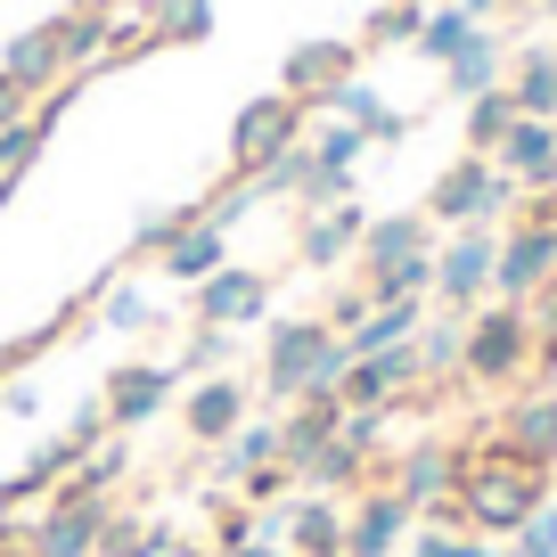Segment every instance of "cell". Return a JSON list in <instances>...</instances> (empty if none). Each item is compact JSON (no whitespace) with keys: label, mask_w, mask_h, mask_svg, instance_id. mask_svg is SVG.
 <instances>
[{"label":"cell","mask_w":557,"mask_h":557,"mask_svg":"<svg viewBox=\"0 0 557 557\" xmlns=\"http://www.w3.org/2000/svg\"><path fill=\"white\" fill-rule=\"evenodd\" d=\"M475 549H484V533H468V524H426L401 541V557H475Z\"/></svg>","instance_id":"obj_38"},{"label":"cell","mask_w":557,"mask_h":557,"mask_svg":"<svg viewBox=\"0 0 557 557\" xmlns=\"http://www.w3.org/2000/svg\"><path fill=\"white\" fill-rule=\"evenodd\" d=\"M262 312H271V271L222 262L206 287H189V320H206V329H255Z\"/></svg>","instance_id":"obj_13"},{"label":"cell","mask_w":557,"mask_h":557,"mask_svg":"<svg viewBox=\"0 0 557 557\" xmlns=\"http://www.w3.org/2000/svg\"><path fill=\"white\" fill-rule=\"evenodd\" d=\"M246 541H255V508L222 500V517H213V549H246Z\"/></svg>","instance_id":"obj_45"},{"label":"cell","mask_w":557,"mask_h":557,"mask_svg":"<svg viewBox=\"0 0 557 557\" xmlns=\"http://www.w3.org/2000/svg\"><path fill=\"white\" fill-rule=\"evenodd\" d=\"M66 9H115V0H66Z\"/></svg>","instance_id":"obj_50"},{"label":"cell","mask_w":557,"mask_h":557,"mask_svg":"<svg viewBox=\"0 0 557 557\" xmlns=\"http://www.w3.org/2000/svg\"><path fill=\"white\" fill-rule=\"evenodd\" d=\"M385 418H394V410H345L336 443H352V451H361L369 468H377V459H385Z\"/></svg>","instance_id":"obj_42"},{"label":"cell","mask_w":557,"mask_h":557,"mask_svg":"<svg viewBox=\"0 0 557 557\" xmlns=\"http://www.w3.org/2000/svg\"><path fill=\"white\" fill-rule=\"evenodd\" d=\"M508 557H557V500H541L533 517L508 533Z\"/></svg>","instance_id":"obj_41"},{"label":"cell","mask_w":557,"mask_h":557,"mask_svg":"<svg viewBox=\"0 0 557 557\" xmlns=\"http://www.w3.org/2000/svg\"><path fill=\"white\" fill-rule=\"evenodd\" d=\"M107 517H115L107 500H74V492H50V517L25 533V549H34V557H99Z\"/></svg>","instance_id":"obj_14"},{"label":"cell","mask_w":557,"mask_h":557,"mask_svg":"<svg viewBox=\"0 0 557 557\" xmlns=\"http://www.w3.org/2000/svg\"><path fill=\"white\" fill-rule=\"evenodd\" d=\"M271 459H278V426H271V418H246L238 435L213 451V475H222V484H238L246 468H271Z\"/></svg>","instance_id":"obj_31"},{"label":"cell","mask_w":557,"mask_h":557,"mask_svg":"<svg viewBox=\"0 0 557 557\" xmlns=\"http://www.w3.org/2000/svg\"><path fill=\"white\" fill-rule=\"evenodd\" d=\"M459 9H468V17H475V25H484V17H492V9H508V0H459Z\"/></svg>","instance_id":"obj_49"},{"label":"cell","mask_w":557,"mask_h":557,"mask_svg":"<svg viewBox=\"0 0 557 557\" xmlns=\"http://www.w3.org/2000/svg\"><path fill=\"white\" fill-rule=\"evenodd\" d=\"M541 287H557V230L508 222L500 230V262H492V304H533Z\"/></svg>","instance_id":"obj_8"},{"label":"cell","mask_w":557,"mask_h":557,"mask_svg":"<svg viewBox=\"0 0 557 557\" xmlns=\"http://www.w3.org/2000/svg\"><path fill=\"white\" fill-rule=\"evenodd\" d=\"M352 66H361V41H329V34H320V41H296V50L278 58V90L312 107L320 90H336Z\"/></svg>","instance_id":"obj_17"},{"label":"cell","mask_w":557,"mask_h":557,"mask_svg":"<svg viewBox=\"0 0 557 557\" xmlns=\"http://www.w3.org/2000/svg\"><path fill=\"white\" fill-rule=\"evenodd\" d=\"M369 304H435V255H410V262H385V271H361Z\"/></svg>","instance_id":"obj_28"},{"label":"cell","mask_w":557,"mask_h":557,"mask_svg":"<svg viewBox=\"0 0 557 557\" xmlns=\"http://www.w3.org/2000/svg\"><path fill=\"white\" fill-rule=\"evenodd\" d=\"M500 83H508V58H500V34L484 25V34H475L468 50L451 58V66H443V90L468 107V99H484V90H500Z\"/></svg>","instance_id":"obj_25"},{"label":"cell","mask_w":557,"mask_h":557,"mask_svg":"<svg viewBox=\"0 0 557 557\" xmlns=\"http://www.w3.org/2000/svg\"><path fill=\"white\" fill-rule=\"evenodd\" d=\"M336 426H345V394H304V401H287V418H278V459H287V468H304L320 443H336Z\"/></svg>","instance_id":"obj_21"},{"label":"cell","mask_w":557,"mask_h":557,"mask_svg":"<svg viewBox=\"0 0 557 557\" xmlns=\"http://www.w3.org/2000/svg\"><path fill=\"white\" fill-rule=\"evenodd\" d=\"M304 181H312V148H287L278 164L255 173V197H304Z\"/></svg>","instance_id":"obj_39"},{"label":"cell","mask_w":557,"mask_h":557,"mask_svg":"<svg viewBox=\"0 0 557 557\" xmlns=\"http://www.w3.org/2000/svg\"><path fill=\"white\" fill-rule=\"evenodd\" d=\"M533 369H541V377H557V287H541V296H533Z\"/></svg>","instance_id":"obj_43"},{"label":"cell","mask_w":557,"mask_h":557,"mask_svg":"<svg viewBox=\"0 0 557 557\" xmlns=\"http://www.w3.org/2000/svg\"><path fill=\"white\" fill-rule=\"evenodd\" d=\"M508 99H517V115H549L557 123V50H524L517 74H508Z\"/></svg>","instance_id":"obj_30"},{"label":"cell","mask_w":557,"mask_h":557,"mask_svg":"<svg viewBox=\"0 0 557 557\" xmlns=\"http://www.w3.org/2000/svg\"><path fill=\"white\" fill-rule=\"evenodd\" d=\"M287 557H345V500L329 492L287 500Z\"/></svg>","instance_id":"obj_23"},{"label":"cell","mask_w":557,"mask_h":557,"mask_svg":"<svg viewBox=\"0 0 557 557\" xmlns=\"http://www.w3.org/2000/svg\"><path fill=\"white\" fill-rule=\"evenodd\" d=\"M492 164L517 181V197L524 189H549V181H557V123L549 115H517V132L500 139V157H492Z\"/></svg>","instance_id":"obj_19"},{"label":"cell","mask_w":557,"mask_h":557,"mask_svg":"<svg viewBox=\"0 0 557 557\" xmlns=\"http://www.w3.org/2000/svg\"><path fill=\"white\" fill-rule=\"evenodd\" d=\"M361 271H385V262H410V255H435V222L426 213H369L361 230Z\"/></svg>","instance_id":"obj_22"},{"label":"cell","mask_w":557,"mask_h":557,"mask_svg":"<svg viewBox=\"0 0 557 557\" xmlns=\"http://www.w3.org/2000/svg\"><path fill=\"white\" fill-rule=\"evenodd\" d=\"M361 230H369V206L361 197H336V206H320V213L296 222V262L304 271H336V262L361 246Z\"/></svg>","instance_id":"obj_16"},{"label":"cell","mask_w":557,"mask_h":557,"mask_svg":"<svg viewBox=\"0 0 557 557\" xmlns=\"http://www.w3.org/2000/svg\"><path fill=\"white\" fill-rule=\"evenodd\" d=\"M418 385H426L418 345H385V352H369V361H352L336 394H345V410H401Z\"/></svg>","instance_id":"obj_12"},{"label":"cell","mask_w":557,"mask_h":557,"mask_svg":"<svg viewBox=\"0 0 557 557\" xmlns=\"http://www.w3.org/2000/svg\"><path fill=\"white\" fill-rule=\"evenodd\" d=\"M25 115H34V99L17 90V74L0 66V132H9V123H25Z\"/></svg>","instance_id":"obj_48"},{"label":"cell","mask_w":557,"mask_h":557,"mask_svg":"<svg viewBox=\"0 0 557 557\" xmlns=\"http://www.w3.org/2000/svg\"><path fill=\"white\" fill-rule=\"evenodd\" d=\"M549 475H557V468H533V459H517L500 435H492L484 451H459V492H451V508H459V524H468V533H517V524L549 500Z\"/></svg>","instance_id":"obj_1"},{"label":"cell","mask_w":557,"mask_h":557,"mask_svg":"<svg viewBox=\"0 0 557 557\" xmlns=\"http://www.w3.org/2000/svg\"><path fill=\"white\" fill-rule=\"evenodd\" d=\"M99 320L123 329V336H139V329H157V304L139 296V287H115V278H107V287H99Z\"/></svg>","instance_id":"obj_36"},{"label":"cell","mask_w":557,"mask_h":557,"mask_svg":"<svg viewBox=\"0 0 557 557\" xmlns=\"http://www.w3.org/2000/svg\"><path fill=\"white\" fill-rule=\"evenodd\" d=\"M312 115H320V123H352V132H369V148H394V139H410V115H401V107H385L377 90L361 83V74H345L336 90H320Z\"/></svg>","instance_id":"obj_15"},{"label":"cell","mask_w":557,"mask_h":557,"mask_svg":"<svg viewBox=\"0 0 557 557\" xmlns=\"http://www.w3.org/2000/svg\"><path fill=\"white\" fill-rule=\"evenodd\" d=\"M0 410H9V418H34L41 410V385L34 377H9V385H0Z\"/></svg>","instance_id":"obj_47"},{"label":"cell","mask_w":557,"mask_h":557,"mask_svg":"<svg viewBox=\"0 0 557 557\" xmlns=\"http://www.w3.org/2000/svg\"><path fill=\"white\" fill-rule=\"evenodd\" d=\"M418 533L410 500H401L394 484H361L345 508V557H401V541Z\"/></svg>","instance_id":"obj_11"},{"label":"cell","mask_w":557,"mask_h":557,"mask_svg":"<svg viewBox=\"0 0 557 557\" xmlns=\"http://www.w3.org/2000/svg\"><path fill=\"white\" fill-rule=\"evenodd\" d=\"M287 492H296V468H287V459H271V468H246V475H238V500H246V508H278Z\"/></svg>","instance_id":"obj_40"},{"label":"cell","mask_w":557,"mask_h":557,"mask_svg":"<svg viewBox=\"0 0 557 557\" xmlns=\"http://www.w3.org/2000/svg\"><path fill=\"white\" fill-rule=\"evenodd\" d=\"M541 9H549V17H557V0H541Z\"/></svg>","instance_id":"obj_52"},{"label":"cell","mask_w":557,"mask_h":557,"mask_svg":"<svg viewBox=\"0 0 557 557\" xmlns=\"http://www.w3.org/2000/svg\"><path fill=\"white\" fill-rule=\"evenodd\" d=\"M475 34H484V25H475L468 9H459V0H443V9H426V25H418V41H410V50H418V58H435V66H451V58L468 50Z\"/></svg>","instance_id":"obj_29"},{"label":"cell","mask_w":557,"mask_h":557,"mask_svg":"<svg viewBox=\"0 0 557 557\" xmlns=\"http://www.w3.org/2000/svg\"><path fill=\"white\" fill-rule=\"evenodd\" d=\"M500 443L533 468H557V385H533L500 410Z\"/></svg>","instance_id":"obj_18"},{"label":"cell","mask_w":557,"mask_h":557,"mask_svg":"<svg viewBox=\"0 0 557 557\" xmlns=\"http://www.w3.org/2000/svg\"><path fill=\"white\" fill-rule=\"evenodd\" d=\"M377 484H394L401 500H410L418 524H459V508H451V492H459V451H451V443H410L401 459H385Z\"/></svg>","instance_id":"obj_6"},{"label":"cell","mask_w":557,"mask_h":557,"mask_svg":"<svg viewBox=\"0 0 557 557\" xmlns=\"http://www.w3.org/2000/svg\"><path fill=\"white\" fill-rule=\"evenodd\" d=\"M304 148H312V164L329 181H352V173H361V157H369V132H352V123H320Z\"/></svg>","instance_id":"obj_33"},{"label":"cell","mask_w":557,"mask_h":557,"mask_svg":"<svg viewBox=\"0 0 557 557\" xmlns=\"http://www.w3.org/2000/svg\"><path fill=\"white\" fill-rule=\"evenodd\" d=\"M246 418H255V394H246V377H189V394H181V435L197 443V451H222L230 435H238Z\"/></svg>","instance_id":"obj_9"},{"label":"cell","mask_w":557,"mask_h":557,"mask_svg":"<svg viewBox=\"0 0 557 557\" xmlns=\"http://www.w3.org/2000/svg\"><path fill=\"white\" fill-rule=\"evenodd\" d=\"M459 377L484 385V394H508V385L533 377V304H475Z\"/></svg>","instance_id":"obj_4"},{"label":"cell","mask_w":557,"mask_h":557,"mask_svg":"<svg viewBox=\"0 0 557 557\" xmlns=\"http://www.w3.org/2000/svg\"><path fill=\"white\" fill-rule=\"evenodd\" d=\"M222 262H230V230L222 222H197V230H181V238L157 255V271L173 278V287H206Z\"/></svg>","instance_id":"obj_24"},{"label":"cell","mask_w":557,"mask_h":557,"mask_svg":"<svg viewBox=\"0 0 557 557\" xmlns=\"http://www.w3.org/2000/svg\"><path fill=\"white\" fill-rule=\"evenodd\" d=\"M0 524H9V484H0Z\"/></svg>","instance_id":"obj_51"},{"label":"cell","mask_w":557,"mask_h":557,"mask_svg":"<svg viewBox=\"0 0 557 557\" xmlns=\"http://www.w3.org/2000/svg\"><path fill=\"white\" fill-rule=\"evenodd\" d=\"M181 394V369L173 361H123L115 377L99 385V410L115 435H132V426H148V418H164V401Z\"/></svg>","instance_id":"obj_10"},{"label":"cell","mask_w":557,"mask_h":557,"mask_svg":"<svg viewBox=\"0 0 557 557\" xmlns=\"http://www.w3.org/2000/svg\"><path fill=\"white\" fill-rule=\"evenodd\" d=\"M517 222H541V230H557V181H549V189H524V197H517Z\"/></svg>","instance_id":"obj_46"},{"label":"cell","mask_w":557,"mask_h":557,"mask_svg":"<svg viewBox=\"0 0 557 557\" xmlns=\"http://www.w3.org/2000/svg\"><path fill=\"white\" fill-rule=\"evenodd\" d=\"M418 213L435 230H500V222H517V181H508L492 157H451Z\"/></svg>","instance_id":"obj_3"},{"label":"cell","mask_w":557,"mask_h":557,"mask_svg":"<svg viewBox=\"0 0 557 557\" xmlns=\"http://www.w3.org/2000/svg\"><path fill=\"white\" fill-rule=\"evenodd\" d=\"M0 557H9V549H0Z\"/></svg>","instance_id":"obj_53"},{"label":"cell","mask_w":557,"mask_h":557,"mask_svg":"<svg viewBox=\"0 0 557 557\" xmlns=\"http://www.w3.org/2000/svg\"><path fill=\"white\" fill-rule=\"evenodd\" d=\"M213 0H157V41H206Z\"/></svg>","instance_id":"obj_37"},{"label":"cell","mask_w":557,"mask_h":557,"mask_svg":"<svg viewBox=\"0 0 557 557\" xmlns=\"http://www.w3.org/2000/svg\"><path fill=\"white\" fill-rule=\"evenodd\" d=\"M418 25H426V0H385V9L361 17V41H369V50H410Z\"/></svg>","instance_id":"obj_34"},{"label":"cell","mask_w":557,"mask_h":557,"mask_svg":"<svg viewBox=\"0 0 557 557\" xmlns=\"http://www.w3.org/2000/svg\"><path fill=\"white\" fill-rule=\"evenodd\" d=\"M517 132V99L500 90H484V99H468V157H500V139Z\"/></svg>","instance_id":"obj_32"},{"label":"cell","mask_w":557,"mask_h":557,"mask_svg":"<svg viewBox=\"0 0 557 557\" xmlns=\"http://www.w3.org/2000/svg\"><path fill=\"white\" fill-rule=\"evenodd\" d=\"M50 34H58L66 74H83V83H90V74L107 66V50H115V9H58Z\"/></svg>","instance_id":"obj_20"},{"label":"cell","mask_w":557,"mask_h":557,"mask_svg":"<svg viewBox=\"0 0 557 557\" xmlns=\"http://www.w3.org/2000/svg\"><path fill=\"white\" fill-rule=\"evenodd\" d=\"M352 369L345 336L329 329V320H271L262 329V394L271 401H304V394H336Z\"/></svg>","instance_id":"obj_2"},{"label":"cell","mask_w":557,"mask_h":557,"mask_svg":"<svg viewBox=\"0 0 557 557\" xmlns=\"http://www.w3.org/2000/svg\"><path fill=\"white\" fill-rule=\"evenodd\" d=\"M410 345H418V369H426V377H459V361H468V312H426V329H418Z\"/></svg>","instance_id":"obj_27"},{"label":"cell","mask_w":557,"mask_h":557,"mask_svg":"<svg viewBox=\"0 0 557 557\" xmlns=\"http://www.w3.org/2000/svg\"><path fill=\"white\" fill-rule=\"evenodd\" d=\"M304 123H312V107L287 99V90H262V99H246L238 115H230V173L255 181L262 164H278L287 148H304Z\"/></svg>","instance_id":"obj_5"},{"label":"cell","mask_w":557,"mask_h":557,"mask_svg":"<svg viewBox=\"0 0 557 557\" xmlns=\"http://www.w3.org/2000/svg\"><path fill=\"white\" fill-rule=\"evenodd\" d=\"M230 352H238V329H206V320H189V345H181V377H222Z\"/></svg>","instance_id":"obj_35"},{"label":"cell","mask_w":557,"mask_h":557,"mask_svg":"<svg viewBox=\"0 0 557 557\" xmlns=\"http://www.w3.org/2000/svg\"><path fill=\"white\" fill-rule=\"evenodd\" d=\"M320 320H329L336 336H352V329L369 320V287H361V278H352V287H336V296H329V312H320Z\"/></svg>","instance_id":"obj_44"},{"label":"cell","mask_w":557,"mask_h":557,"mask_svg":"<svg viewBox=\"0 0 557 557\" xmlns=\"http://www.w3.org/2000/svg\"><path fill=\"white\" fill-rule=\"evenodd\" d=\"M492 262H500V230H451L435 246V312L492 304Z\"/></svg>","instance_id":"obj_7"},{"label":"cell","mask_w":557,"mask_h":557,"mask_svg":"<svg viewBox=\"0 0 557 557\" xmlns=\"http://www.w3.org/2000/svg\"><path fill=\"white\" fill-rule=\"evenodd\" d=\"M0 66L17 74V90H25V99H50V83H66V58H58V34H50V25H34V34H17V41H9V58H0Z\"/></svg>","instance_id":"obj_26"}]
</instances>
